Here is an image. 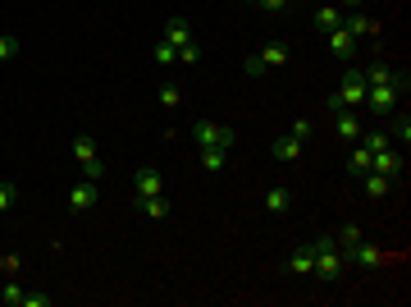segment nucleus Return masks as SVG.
Returning a JSON list of instances; mask_svg holds the SVG:
<instances>
[{
    "mask_svg": "<svg viewBox=\"0 0 411 307\" xmlns=\"http://www.w3.org/2000/svg\"><path fill=\"white\" fill-rule=\"evenodd\" d=\"M270 156L274 161H292V166H297V161H302V142L292 138V133H283V138L270 142Z\"/></svg>",
    "mask_w": 411,
    "mask_h": 307,
    "instance_id": "7",
    "label": "nucleus"
},
{
    "mask_svg": "<svg viewBox=\"0 0 411 307\" xmlns=\"http://www.w3.org/2000/svg\"><path fill=\"white\" fill-rule=\"evenodd\" d=\"M288 207H292V193H288L283 184H274L270 193H266V211H270V216H283Z\"/></svg>",
    "mask_w": 411,
    "mask_h": 307,
    "instance_id": "13",
    "label": "nucleus"
},
{
    "mask_svg": "<svg viewBox=\"0 0 411 307\" xmlns=\"http://www.w3.org/2000/svg\"><path fill=\"white\" fill-rule=\"evenodd\" d=\"M393 115V138L403 142V147H411V115L407 110H388Z\"/></svg>",
    "mask_w": 411,
    "mask_h": 307,
    "instance_id": "19",
    "label": "nucleus"
},
{
    "mask_svg": "<svg viewBox=\"0 0 411 307\" xmlns=\"http://www.w3.org/2000/svg\"><path fill=\"white\" fill-rule=\"evenodd\" d=\"M96 197H101V188H96L92 179H87V184H73V193H68V211H73V216H87V211L96 207Z\"/></svg>",
    "mask_w": 411,
    "mask_h": 307,
    "instance_id": "4",
    "label": "nucleus"
},
{
    "mask_svg": "<svg viewBox=\"0 0 411 307\" xmlns=\"http://www.w3.org/2000/svg\"><path fill=\"white\" fill-rule=\"evenodd\" d=\"M201 166L210 170V175H215V170H224V147H201Z\"/></svg>",
    "mask_w": 411,
    "mask_h": 307,
    "instance_id": "23",
    "label": "nucleus"
},
{
    "mask_svg": "<svg viewBox=\"0 0 411 307\" xmlns=\"http://www.w3.org/2000/svg\"><path fill=\"white\" fill-rule=\"evenodd\" d=\"M242 74H251V79H261V74H266V64H261V55H247V60H242Z\"/></svg>",
    "mask_w": 411,
    "mask_h": 307,
    "instance_id": "31",
    "label": "nucleus"
},
{
    "mask_svg": "<svg viewBox=\"0 0 411 307\" xmlns=\"http://www.w3.org/2000/svg\"><path fill=\"white\" fill-rule=\"evenodd\" d=\"M51 303H55L51 294H37L32 289V294H23V303H18V307H51Z\"/></svg>",
    "mask_w": 411,
    "mask_h": 307,
    "instance_id": "28",
    "label": "nucleus"
},
{
    "mask_svg": "<svg viewBox=\"0 0 411 307\" xmlns=\"http://www.w3.org/2000/svg\"><path fill=\"white\" fill-rule=\"evenodd\" d=\"M370 166H375V156H370V151H366V147H352V156H347V170H352V175H357V179H361V175H366V170H370Z\"/></svg>",
    "mask_w": 411,
    "mask_h": 307,
    "instance_id": "20",
    "label": "nucleus"
},
{
    "mask_svg": "<svg viewBox=\"0 0 411 307\" xmlns=\"http://www.w3.org/2000/svg\"><path fill=\"white\" fill-rule=\"evenodd\" d=\"M179 64H188V69H192V64H201V46L197 42H183L179 46Z\"/></svg>",
    "mask_w": 411,
    "mask_h": 307,
    "instance_id": "24",
    "label": "nucleus"
},
{
    "mask_svg": "<svg viewBox=\"0 0 411 307\" xmlns=\"http://www.w3.org/2000/svg\"><path fill=\"white\" fill-rule=\"evenodd\" d=\"M361 147L375 156V151H384V147H388V133H366V138H361Z\"/></svg>",
    "mask_w": 411,
    "mask_h": 307,
    "instance_id": "27",
    "label": "nucleus"
},
{
    "mask_svg": "<svg viewBox=\"0 0 411 307\" xmlns=\"http://www.w3.org/2000/svg\"><path fill=\"white\" fill-rule=\"evenodd\" d=\"M334 129H338L342 142H357L361 138V115L357 110H338V124H334Z\"/></svg>",
    "mask_w": 411,
    "mask_h": 307,
    "instance_id": "10",
    "label": "nucleus"
},
{
    "mask_svg": "<svg viewBox=\"0 0 411 307\" xmlns=\"http://www.w3.org/2000/svg\"><path fill=\"white\" fill-rule=\"evenodd\" d=\"M261 64H266V69H283V64H288V46L283 42L266 46V51H261Z\"/></svg>",
    "mask_w": 411,
    "mask_h": 307,
    "instance_id": "17",
    "label": "nucleus"
},
{
    "mask_svg": "<svg viewBox=\"0 0 411 307\" xmlns=\"http://www.w3.org/2000/svg\"><path fill=\"white\" fill-rule=\"evenodd\" d=\"M316 28H320V33H334V28H342V9L338 5H325L316 14Z\"/></svg>",
    "mask_w": 411,
    "mask_h": 307,
    "instance_id": "18",
    "label": "nucleus"
},
{
    "mask_svg": "<svg viewBox=\"0 0 411 307\" xmlns=\"http://www.w3.org/2000/svg\"><path fill=\"white\" fill-rule=\"evenodd\" d=\"M357 105H366V69L347 64L342 69V88L329 97V110H357Z\"/></svg>",
    "mask_w": 411,
    "mask_h": 307,
    "instance_id": "1",
    "label": "nucleus"
},
{
    "mask_svg": "<svg viewBox=\"0 0 411 307\" xmlns=\"http://www.w3.org/2000/svg\"><path fill=\"white\" fill-rule=\"evenodd\" d=\"M83 175L92 179V184H101V179H105V166H101V161H87V166H83Z\"/></svg>",
    "mask_w": 411,
    "mask_h": 307,
    "instance_id": "32",
    "label": "nucleus"
},
{
    "mask_svg": "<svg viewBox=\"0 0 411 307\" xmlns=\"http://www.w3.org/2000/svg\"><path fill=\"white\" fill-rule=\"evenodd\" d=\"M311 248H316V271H311V275H320V280H338L342 266H347L338 238H320V243H311Z\"/></svg>",
    "mask_w": 411,
    "mask_h": 307,
    "instance_id": "2",
    "label": "nucleus"
},
{
    "mask_svg": "<svg viewBox=\"0 0 411 307\" xmlns=\"http://www.w3.org/2000/svg\"><path fill=\"white\" fill-rule=\"evenodd\" d=\"M18 55V37H0V60H14Z\"/></svg>",
    "mask_w": 411,
    "mask_h": 307,
    "instance_id": "30",
    "label": "nucleus"
},
{
    "mask_svg": "<svg viewBox=\"0 0 411 307\" xmlns=\"http://www.w3.org/2000/svg\"><path fill=\"white\" fill-rule=\"evenodd\" d=\"M73 161H78V166L96 161V138H87V133H83V138H73Z\"/></svg>",
    "mask_w": 411,
    "mask_h": 307,
    "instance_id": "21",
    "label": "nucleus"
},
{
    "mask_svg": "<svg viewBox=\"0 0 411 307\" xmlns=\"http://www.w3.org/2000/svg\"><path fill=\"white\" fill-rule=\"evenodd\" d=\"M23 294H28V289H23V284H18V280H9V284H5V289H0V299H5L9 307H18V303H23Z\"/></svg>",
    "mask_w": 411,
    "mask_h": 307,
    "instance_id": "26",
    "label": "nucleus"
},
{
    "mask_svg": "<svg viewBox=\"0 0 411 307\" xmlns=\"http://www.w3.org/2000/svg\"><path fill=\"white\" fill-rule=\"evenodd\" d=\"M160 170H151V166H146V170H137V175H133V193L137 197H155V193H160Z\"/></svg>",
    "mask_w": 411,
    "mask_h": 307,
    "instance_id": "6",
    "label": "nucleus"
},
{
    "mask_svg": "<svg viewBox=\"0 0 411 307\" xmlns=\"http://www.w3.org/2000/svg\"><path fill=\"white\" fill-rule=\"evenodd\" d=\"M288 271L292 275H311L316 271V248H297V253L288 257Z\"/></svg>",
    "mask_w": 411,
    "mask_h": 307,
    "instance_id": "12",
    "label": "nucleus"
},
{
    "mask_svg": "<svg viewBox=\"0 0 411 307\" xmlns=\"http://www.w3.org/2000/svg\"><path fill=\"white\" fill-rule=\"evenodd\" d=\"M155 64H160V69H174V64H179V51H174V46L169 42H155Z\"/></svg>",
    "mask_w": 411,
    "mask_h": 307,
    "instance_id": "22",
    "label": "nucleus"
},
{
    "mask_svg": "<svg viewBox=\"0 0 411 307\" xmlns=\"http://www.w3.org/2000/svg\"><path fill=\"white\" fill-rule=\"evenodd\" d=\"M292 138L306 142V138H311V120H297V124H292Z\"/></svg>",
    "mask_w": 411,
    "mask_h": 307,
    "instance_id": "34",
    "label": "nucleus"
},
{
    "mask_svg": "<svg viewBox=\"0 0 411 307\" xmlns=\"http://www.w3.org/2000/svg\"><path fill=\"white\" fill-rule=\"evenodd\" d=\"M329 37V51L338 55V60H352V51H357V37L347 33V28H334V33H325Z\"/></svg>",
    "mask_w": 411,
    "mask_h": 307,
    "instance_id": "8",
    "label": "nucleus"
},
{
    "mask_svg": "<svg viewBox=\"0 0 411 307\" xmlns=\"http://www.w3.org/2000/svg\"><path fill=\"white\" fill-rule=\"evenodd\" d=\"M370 170H379V175L398 179V170H403V156H398L393 147H384V151H375V166H370Z\"/></svg>",
    "mask_w": 411,
    "mask_h": 307,
    "instance_id": "11",
    "label": "nucleus"
},
{
    "mask_svg": "<svg viewBox=\"0 0 411 307\" xmlns=\"http://www.w3.org/2000/svg\"><path fill=\"white\" fill-rule=\"evenodd\" d=\"M192 142L197 147H233V129L215 120H192Z\"/></svg>",
    "mask_w": 411,
    "mask_h": 307,
    "instance_id": "3",
    "label": "nucleus"
},
{
    "mask_svg": "<svg viewBox=\"0 0 411 307\" xmlns=\"http://www.w3.org/2000/svg\"><path fill=\"white\" fill-rule=\"evenodd\" d=\"M366 197H388V188H393V179L388 175H379V170H366Z\"/></svg>",
    "mask_w": 411,
    "mask_h": 307,
    "instance_id": "15",
    "label": "nucleus"
},
{
    "mask_svg": "<svg viewBox=\"0 0 411 307\" xmlns=\"http://www.w3.org/2000/svg\"><path fill=\"white\" fill-rule=\"evenodd\" d=\"M160 105H169V110H179V105H183V92L174 88V83H160Z\"/></svg>",
    "mask_w": 411,
    "mask_h": 307,
    "instance_id": "25",
    "label": "nucleus"
},
{
    "mask_svg": "<svg viewBox=\"0 0 411 307\" xmlns=\"http://www.w3.org/2000/svg\"><path fill=\"white\" fill-rule=\"evenodd\" d=\"M14 202H18V188L14 184H0V211H9Z\"/></svg>",
    "mask_w": 411,
    "mask_h": 307,
    "instance_id": "29",
    "label": "nucleus"
},
{
    "mask_svg": "<svg viewBox=\"0 0 411 307\" xmlns=\"http://www.w3.org/2000/svg\"><path fill=\"white\" fill-rule=\"evenodd\" d=\"M137 211H142L146 220H165V216H169V202H165L160 193H155V197H137Z\"/></svg>",
    "mask_w": 411,
    "mask_h": 307,
    "instance_id": "14",
    "label": "nucleus"
},
{
    "mask_svg": "<svg viewBox=\"0 0 411 307\" xmlns=\"http://www.w3.org/2000/svg\"><path fill=\"white\" fill-rule=\"evenodd\" d=\"M160 42H169L174 51H179L183 42H192V28H188V18H179V14H174L169 23H165V37H160Z\"/></svg>",
    "mask_w": 411,
    "mask_h": 307,
    "instance_id": "9",
    "label": "nucleus"
},
{
    "mask_svg": "<svg viewBox=\"0 0 411 307\" xmlns=\"http://www.w3.org/2000/svg\"><path fill=\"white\" fill-rule=\"evenodd\" d=\"M342 28H347L352 37H375V33H379V23H375V18H361V14L342 18Z\"/></svg>",
    "mask_w": 411,
    "mask_h": 307,
    "instance_id": "16",
    "label": "nucleus"
},
{
    "mask_svg": "<svg viewBox=\"0 0 411 307\" xmlns=\"http://www.w3.org/2000/svg\"><path fill=\"white\" fill-rule=\"evenodd\" d=\"M398 101H403V92H398V88H366V110L388 115V110H398Z\"/></svg>",
    "mask_w": 411,
    "mask_h": 307,
    "instance_id": "5",
    "label": "nucleus"
},
{
    "mask_svg": "<svg viewBox=\"0 0 411 307\" xmlns=\"http://www.w3.org/2000/svg\"><path fill=\"white\" fill-rule=\"evenodd\" d=\"M256 9H266V14H279V9H288V0H251Z\"/></svg>",
    "mask_w": 411,
    "mask_h": 307,
    "instance_id": "33",
    "label": "nucleus"
}]
</instances>
